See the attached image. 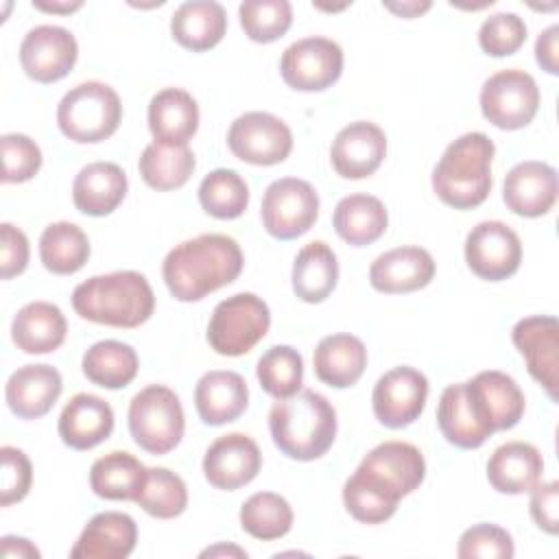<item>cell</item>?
I'll return each mask as SVG.
<instances>
[{
    "mask_svg": "<svg viewBox=\"0 0 559 559\" xmlns=\"http://www.w3.org/2000/svg\"><path fill=\"white\" fill-rule=\"evenodd\" d=\"M240 245L225 234H201L168 251L162 277L179 301H199L231 284L242 271Z\"/></svg>",
    "mask_w": 559,
    "mask_h": 559,
    "instance_id": "obj_1",
    "label": "cell"
},
{
    "mask_svg": "<svg viewBox=\"0 0 559 559\" xmlns=\"http://www.w3.org/2000/svg\"><path fill=\"white\" fill-rule=\"evenodd\" d=\"M269 430L284 456L314 461L334 443L336 411L321 393L306 389L271 406Z\"/></svg>",
    "mask_w": 559,
    "mask_h": 559,
    "instance_id": "obj_2",
    "label": "cell"
},
{
    "mask_svg": "<svg viewBox=\"0 0 559 559\" xmlns=\"http://www.w3.org/2000/svg\"><path fill=\"white\" fill-rule=\"evenodd\" d=\"M74 312L92 323L138 328L151 319L155 295L138 271H114L81 282L72 293Z\"/></svg>",
    "mask_w": 559,
    "mask_h": 559,
    "instance_id": "obj_3",
    "label": "cell"
},
{
    "mask_svg": "<svg viewBox=\"0 0 559 559\" xmlns=\"http://www.w3.org/2000/svg\"><path fill=\"white\" fill-rule=\"evenodd\" d=\"M496 146L480 133H463L448 144L432 170V190L454 210L478 207L491 190V159Z\"/></svg>",
    "mask_w": 559,
    "mask_h": 559,
    "instance_id": "obj_4",
    "label": "cell"
},
{
    "mask_svg": "<svg viewBox=\"0 0 559 559\" xmlns=\"http://www.w3.org/2000/svg\"><path fill=\"white\" fill-rule=\"evenodd\" d=\"M122 120V103L114 87L85 81L63 94L57 107L61 133L79 144H96L111 138Z\"/></svg>",
    "mask_w": 559,
    "mask_h": 559,
    "instance_id": "obj_5",
    "label": "cell"
},
{
    "mask_svg": "<svg viewBox=\"0 0 559 559\" xmlns=\"http://www.w3.org/2000/svg\"><path fill=\"white\" fill-rule=\"evenodd\" d=\"M129 432L148 454H168L186 430V417L177 393L164 384H148L129 402Z\"/></svg>",
    "mask_w": 559,
    "mask_h": 559,
    "instance_id": "obj_6",
    "label": "cell"
},
{
    "mask_svg": "<svg viewBox=\"0 0 559 559\" xmlns=\"http://www.w3.org/2000/svg\"><path fill=\"white\" fill-rule=\"evenodd\" d=\"M271 310L253 293H236L216 304L207 323V343L221 356L251 352L269 332Z\"/></svg>",
    "mask_w": 559,
    "mask_h": 559,
    "instance_id": "obj_7",
    "label": "cell"
},
{
    "mask_svg": "<svg viewBox=\"0 0 559 559\" xmlns=\"http://www.w3.org/2000/svg\"><path fill=\"white\" fill-rule=\"evenodd\" d=\"M539 107L535 79L518 68L491 74L480 87V111L498 129L515 131L526 127Z\"/></svg>",
    "mask_w": 559,
    "mask_h": 559,
    "instance_id": "obj_8",
    "label": "cell"
},
{
    "mask_svg": "<svg viewBox=\"0 0 559 559\" xmlns=\"http://www.w3.org/2000/svg\"><path fill=\"white\" fill-rule=\"evenodd\" d=\"M262 225L277 240L304 236L319 216L317 190L297 177H284L269 183L262 197Z\"/></svg>",
    "mask_w": 559,
    "mask_h": 559,
    "instance_id": "obj_9",
    "label": "cell"
},
{
    "mask_svg": "<svg viewBox=\"0 0 559 559\" xmlns=\"http://www.w3.org/2000/svg\"><path fill=\"white\" fill-rule=\"evenodd\" d=\"M341 46L319 35L293 41L280 59V74L284 83L299 92H323L341 79Z\"/></svg>",
    "mask_w": 559,
    "mask_h": 559,
    "instance_id": "obj_10",
    "label": "cell"
},
{
    "mask_svg": "<svg viewBox=\"0 0 559 559\" xmlns=\"http://www.w3.org/2000/svg\"><path fill=\"white\" fill-rule=\"evenodd\" d=\"M227 146L234 157L253 166H273L293 151V133L284 120L269 111H247L227 131Z\"/></svg>",
    "mask_w": 559,
    "mask_h": 559,
    "instance_id": "obj_11",
    "label": "cell"
},
{
    "mask_svg": "<svg viewBox=\"0 0 559 559\" xmlns=\"http://www.w3.org/2000/svg\"><path fill=\"white\" fill-rule=\"evenodd\" d=\"M465 262L480 280H507L522 262L520 236L502 221H483L465 238Z\"/></svg>",
    "mask_w": 559,
    "mask_h": 559,
    "instance_id": "obj_12",
    "label": "cell"
},
{
    "mask_svg": "<svg viewBox=\"0 0 559 559\" xmlns=\"http://www.w3.org/2000/svg\"><path fill=\"white\" fill-rule=\"evenodd\" d=\"M428 380L415 367H393L378 378L371 395L373 415L386 428H406L424 411Z\"/></svg>",
    "mask_w": 559,
    "mask_h": 559,
    "instance_id": "obj_13",
    "label": "cell"
},
{
    "mask_svg": "<svg viewBox=\"0 0 559 559\" xmlns=\"http://www.w3.org/2000/svg\"><path fill=\"white\" fill-rule=\"evenodd\" d=\"M79 57L74 35L55 24L31 28L20 44V63L28 79L37 83H55L70 74Z\"/></svg>",
    "mask_w": 559,
    "mask_h": 559,
    "instance_id": "obj_14",
    "label": "cell"
},
{
    "mask_svg": "<svg viewBox=\"0 0 559 559\" xmlns=\"http://www.w3.org/2000/svg\"><path fill=\"white\" fill-rule=\"evenodd\" d=\"M511 341L526 360L528 373L557 402L559 386V323L555 317L535 314L520 319L511 330Z\"/></svg>",
    "mask_w": 559,
    "mask_h": 559,
    "instance_id": "obj_15",
    "label": "cell"
},
{
    "mask_svg": "<svg viewBox=\"0 0 559 559\" xmlns=\"http://www.w3.org/2000/svg\"><path fill=\"white\" fill-rule=\"evenodd\" d=\"M463 384L474 413L485 426H489L493 432L518 426L524 415L526 400L511 376L487 369Z\"/></svg>",
    "mask_w": 559,
    "mask_h": 559,
    "instance_id": "obj_16",
    "label": "cell"
},
{
    "mask_svg": "<svg viewBox=\"0 0 559 559\" xmlns=\"http://www.w3.org/2000/svg\"><path fill=\"white\" fill-rule=\"evenodd\" d=\"M262 467L258 443L245 432L218 437L203 456L205 480L223 491H236L249 485Z\"/></svg>",
    "mask_w": 559,
    "mask_h": 559,
    "instance_id": "obj_17",
    "label": "cell"
},
{
    "mask_svg": "<svg viewBox=\"0 0 559 559\" xmlns=\"http://www.w3.org/2000/svg\"><path fill=\"white\" fill-rule=\"evenodd\" d=\"M386 155L384 131L367 120L343 127L332 140L330 162L343 179H365L373 175Z\"/></svg>",
    "mask_w": 559,
    "mask_h": 559,
    "instance_id": "obj_18",
    "label": "cell"
},
{
    "mask_svg": "<svg viewBox=\"0 0 559 559\" xmlns=\"http://www.w3.org/2000/svg\"><path fill=\"white\" fill-rule=\"evenodd\" d=\"M502 199L507 207L526 218L544 216L557 201V170L546 162H520L502 183Z\"/></svg>",
    "mask_w": 559,
    "mask_h": 559,
    "instance_id": "obj_19",
    "label": "cell"
},
{
    "mask_svg": "<svg viewBox=\"0 0 559 559\" xmlns=\"http://www.w3.org/2000/svg\"><path fill=\"white\" fill-rule=\"evenodd\" d=\"M435 277V260L421 247H397L380 253L369 266V282L378 293L400 295L428 286Z\"/></svg>",
    "mask_w": 559,
    "mask_h": 559,
    "instance_id": "obj_20",
    "label": "cell"
},
{
    "mask_svg": "<svg viewBox=\"0 0 559 559\" xmlns=\"http://www.w3.org/2000/svg\"><path fill=\"white\" fill-rule=\"evenodd\" d=\"M61 391V373L55 367L24 365L9 376L4 397L15 417L39 419L55 406Z\"/></svg>",
    "mask_w": 559,
    "mask_h": 559,
    "instance_id": "obj_21",
    "label": "cell"
},
{
    "mask_svg": "<svg viewBox=\"0 0 559 559\" xmlns=\"http://www.w3.org/2000/svg\"><path fill=\"white\" fill-rule=\"evenodd\" d=\"M138 542V524L120 511L96 513L70 550L72 559H124Z\"/></svg>",
    "mask_w": 559,
    "mask_h": 559,
    "instance_id": "obj_22",
    "label": "cell"
},
{
    "mask_svg": "<svg viewBox=\"0 0 559 559\" xmlns=\"http://www.w3.org/2000/svg\"><path fill=\"white\" fill-rule=\"evenodd\" d=\"M61 441L72 450H92L114 430L109 402L92 393H76L63 406L57 424Z\"/></svg>",
    "mask_w": 559,
    "mask_h": 559,
    "instance_id": "obj_23",
    "label": "cell"
},
{
    "mask_svg": "<svg viewBox=\"0 0 559 559\" xmlns=\"http://www.w3.org/2000/svg\"><path fill=\"white\" fill-rule=\"evenodd\" d=\"M249 404V389L240 373L214 369L199 378L194 406L203 424L223 426L236 421Z\"/></svg>",
    "mask_w": 559,
    "mask_h": 559,
    "instance_id": "obj_24",
    "label": "cell"
},
{
    "mask_svg": "<svg viewBox=\"0 0 559 559\" xmlns=\"http://www.w3.org/2000/svg\"><path fill=\"white\" fill-rule=\"evenodd\" d=\"M127 188V175L118 164L92 162L74 177L72 201L85 216H107L122 203Z\"/></svg>",
    "mask_w": 559,
    "mask_h": 559,
    "instance_id": "obj_25",
    "label": "cell"
},
{
    "mask_svg": "<svg viewBox=\"0 0 559 559\" xmlns=\"http://www.w3.org/2000/svg\"><path fill=\"white\" fill-rule=\"evenodd\" d=\"M358 467L380 478L402 498L415 491L426 476L424 454L406 441H384L376 445Z\"/></svg>",
    "mask_w": 559,
    "mask_h": 559,
    "instance_id": "obj_26",
    "label": "cell"
},
{
    "mask_svg": "<svg viewBox=\"0 0 559 559\" xmlns=\"http://www.w3.org/2000/svg\"><path fill=\"white\" fill-rule=\"evenodd\" d=\"M148 129L155 142L188 146L199 129V105L179 87L159 90L148 103Z\"/></svg>",
    "mask_w": 559,
    "mask_h": 559,
    "instance_id": "obj_27",
    "label": "cell"
},
{
    "mask_svg": "<svg viewBox=\"0 0 559 559\" xmlns=\"http://www.w3.org/2000/svg\"><path fill=\"white\" fill-rule=\"evenodd\" d=\"M544 459L539 450L524 441H509L493 450L487 461L489 485L509 496L528 493L542 478Z\"/></svg>",
    "mask_w": 559,
    "mask_h": 559,
    "instance_id": "obj_28",
    "label": "cell"
},
{
    "mask_svg": "<svg viewBox=\"0 0 559 559\" xmlns=\"http://www.w3.org/2000/svg\"><path fill=\"white\" fill-rule=\"evenodd\" d=\"M68 323L59 306L31 301L17 310L11 323V338L24 354H50L66 341Z\"/></svg>",
    "mask_w": 559,
    "mask_h": 559,
    "instance_id": "obj_29",
    "label": "cell"
},
{
    "mask_svg": "<svg viewBox=\"0 0 559 559\" xmlns=\"http://www.w3.org/2000/svg\"><path fill=\"white\" fill-rule=\"evenodd\" d=\"M225 31L227 13L214 0H188L170 17L173 39L192 52L214 48L225 37Z\"/></svg>",
    "mask_w": 559,
    "mask_h": 559,
    "instance_id": "obj_30",
    "label": "cell"
},
{
    "mask_svg": "<svg viewBox=\"0 0 559 559\" xmlns=\"http://www.w3.org/2000/svg\"><path fill=\"white\" fill-rule=\"evenodd\" d=\"M317 378L334 389L356 384L367 367V347L354 334L323 336L312 356Z\"/></svg>",
    "mask_w": 559,
    "mask_h": 559,
    "instance_id": "obj_31",
    "label": "cell"
},
{
    "mask_svg": "<svg viewBox=\"0 0 559 559\" xmlns=\"http://www.w3.org/2000/svg\"><path fill=\"white\" fill-rule=\"evenodd\" d=\"M437 426L445 441L461 450L480 448L493 435V430L474 413L463 382L443 389L437 406Z\"/></svg>",
    "mask_w": 559,
    "mask_h": 559,
    "instance_id": "obj_32",
    "label": "cell"
},
{
    "mask_svg": "<svg viewBox=\"0 0 559 559\" xmlns=\"http://www.w3.org/2000/svg\"><path fill=\"white\" fill-rule=\"evenodd\" d=\"M293 290L306 304H321L338 282L336 253L323 240L308 242L293 262Z\"/></svg>",
    "mask_w": 559,
    "mask_h": 559,
    "instance_id": "obj_33",
    "label": "cell"
},
{
    "mask_svg": "<svg viewBox=\"0 0 559 559\" xmlns=\"http://www.w3.org/2000/svg\"><path fill=\"white\" fill-rule=\"evenodd\" d=\"M332 223L336 234L345 242L354 247H365L376 242L386 231L389 214L378 197L358 192L336 203Z\"/></svg>",
    "mask_w": 559,
    "mask_h": 559,
    "instance_id": "obj_34",
    "label": "cell"
},
{
    "mask_svg": "<svg viewBox=\"0 0 559 559\" xmlns=\"http://www.w3.org/2000/svg\"><path fill=\"white\" fill-rule=\"evenodd\" d=\"M148 467L129 452L114 450L96 459L90 467V487L105 500H135L144 487Z\"/></svg>",
    "mask_w": 559,
    "mask_h": 559,
    "instance_id": "obj_35",
    "label": "cell"
},
{
    "mask_svg": "<svg viewBox=\"0 0 559 559\" xmlns=\"http://www.w3.org/2000/svg\"><path fill=\"white\" fill-rule=\"evenodd\" d=\"M400 500V493L360 467H356L343 485V504L349 515L362 524L386 522L395 513Z\"/></svg>",
    "mask_w": 559,
    "mask_h": 559,
    "instance_id": "obj_36",
    "label": "cell"
},
{
    "mask_svg": "<svg viewBox=\"0 0 559 559\" xmlns=\"http://www.w3.org/2000/svg\"><path fill=\"white\" fill-rule=\"evenodd\" d=\"M138 354L122 341H98L83 354L85 378L103 389H124L138 376Z\"/></svg>",
    "mask_w": 559,
    "mask_h": 559,
    "instance_id": "obj_37",
    "label": "cell"
},
{
    "mask_svg": "<svg viewBox=\"0 0 559 559\" xmlns=\"http://www.w3.org/2000/svg\"><path fill=\"white\" fill-rule=\"evenodd\" d=\"M39 258L50 273L72 275L85 266L90 258V240L74 223H50L39 238Z\"/></svg>",
    "mask_w": 559,
    "mask_h": 559,
    "instance_id": "obj_38",
    "label": "cell"
},
{
    "mask_svg": "<svg viewBox=\"0 0 559 559\" xmlns=\"http://www.w3.org/2000/svg\"><path fill=\"white\" fill-rule=\"evenodd\" d=\"M194 153L188 146H170L151 142L138 162L140 175L153 190L166 192L181 188L194 173Z\"/></svg>",
    "mask_w": 559,
    "mask_h": 559,
    "instance_id": "obj_39",
    "label": "cell"
},
{
    "mask_svg": "<svg viewBox=\"0 0 559 559\" xmlns=\"http://www.w3.org/2000/svg\"><path fill=\"white\" fill-rule=\"evenodd\" d=\"M240 526L255 539H280L293 526V509L280 493L258 491L242 502Z\"/></svg>",
    "mask_w": 559,
    "mask_h": 559,
    "instance_id": "obj_40",
    "label": "cell"
},
{
    "mask_svg": "<svg viewBox=\"0 0 559 559\" xmlns=\"http://www.w3.org/2000/svg\"><path fill=\"white\" fill-rule=\"evenodd\" d=\"M199 203L214 218H238L249 205V186L236 170L216 168L203 177Z\"/></svg>",
    "mask_w": 559,
    "mask_h": 559,
    "instance_id": "obj_41",
    "label": "cell"
},
{
    "mask_svg": "<svg viewBox=\"0 0 559 559\" xmlns=\"http://www.w3.org/2000/svg\"><path fill=\"white\" fill-rule=\"evenodd\" d=\"M255 376L269 395L275 400H286L301 391L304 358L290 345H273L260 356Z\"/></svg>",
    "mask_w": 559,
    "mask_h": 559,
    "instance_id": "obj_42",
    "label": "cell"
},
{
    "mask_svg": "<svg viewBox=\"0 0 559 559\" xmlns=\"http://www.w3.org/2000/svg\"><path fill=\"white\" fill-rule=\"evenodd\" d=\"M148 515L159 520L177 518L188 507V487L181 476L166 467H148L144 487L133 500Z\"/></svg>",
    "mask_w": 559,
    "mask_h": 559,
    "instance_id": "obj_43",
    "label": "cell"
},
{
    "mask_svg": "<svg viewBox=\"0 0 559 559\" xmlns=\"http://www.w3.org/2000/svg\"><path fill=\"white\" fill-rule=\"evenodd\" d=\"M238 15L245 35L258 44L280 39L293 24V7L288 0H245L238 7Z\"/></svg>",
    "mask_w": 559,
    "mask_h": 559,
    "instance_id": "obj_44",
    "label": "cell"
},
{
    "mask_svg": "<svg viewBox=\"0 0 559 559\" xmlns=\"http://www.w3.org/2000/svg\"><path fill=\"white\" fill-rule=\"evenodd\" d=\"M526 41V24L518 13H493L478 31L480 48L491 57L518 52Z\"/></svg>",
    "mask_w": 559,
    "mask_h": 559,
    "instance_id": "obj_45",
    "label": "cell"
},
{
    "mask_svg": "<svg viewBox=\"0 0 559 559\" xmlns=\"http://www.w3.org/2000/svg\"><path fill=\"white\" fill-rule=\"evenodd\" d=\"M2 146V181L22 183L37 175L41 168V151L24 133H4L0 138Z\"/></svg>",
    "mask_w": 559,
    "mask_h": 559,
    "instance_id": "obj_46",
    "label": "cell"
},
{
    "mask_svg": "<svg viewBox=\"0 0 559 559\" xmlns=\"http://www.w3.org/2000/svg\"><path fill=\"white\" fill-rule=\"evenodd\" d=\"M513 537L498 524H476L463 531L456 555L461 559H511Z\"/></svg>",
    "mask_w": 559,
    "mask_h": 559,
    "instance_id": "obj_47",
    "label": "cell"
},
{
    "mask_svg": "<svg viewBox=\"0 0 559 559\" xmlns=\"http://www.w3.org/2000/svg\"><path fill=\"white\" fill-rule=\"evenodd\" d=\"M0 456H2L0 507H11L13 502H20L26 498L33 483V465L28 456L13 445H2Z\"/></svg>",
    "mask_w": 559,
    "mask_h": 559,
    "instance_id": "obj_48",
    "label": "cell"
},
{
    "mask_svg": "<svg viewBox=\"0 0 559 559\" xmlns=\"http://www.w3.org/2000/svg\"><path fill=\"white\" fill-rule=\"evenodd\" d=\"M0 275L2 280H11L20 273H24L31 255L28 238L22 229H17L11 223L0 225Z\"/></svg>",
    "mask_w": 559,
    "mask_h": 559,
    "instance_id": "obj_49",
    "label": "cell"
},
{
    "mask_svg": "<svg viewBox=\"0 0 559 559\" xmlns=\"http://www.w3.org/2000/svg\"><path fill=\"white\" fill-rule=\"evenodd\" d=\"M528 511L533 522L555 535L557 533V524H559V483L550 480V483H537L531 489V502H528Z\"/></svg>",
    "mask_w": 559,
    "mask_h": 559,
    "instance_id": "obj_50",
    "label": "cell"
},
{
    "mask_svg": "<svg viewBox=\"0 0 559 559\" xmlns=\"http://www.w3.org/2000/svg\"><path fill=\"white\" fill-rule=\"evenodd\" d=\"M557 39H559V26L552 24L535 41V59L542 66V70H546L548 74H557L559 72V55H557L559 46H557Z\"/></svg>",
    "mask_w": 559,
    "mask_h": 559,
    "instance_id": "obj_51",
    "label": "cell"
},
{
    "mask_svg": "<svg viewBox=\"0 0 559 559\" xmlns=\"http://www.w3.org/2000/svg\"><path fill=\"white\" fill-rule=\"evenodd\" d=\"M2 557H17V559H31V557H39V550L24 537H15V535H4L2 539Z\"/></svg>",
    "mask_w": 559,
    "mask_h": 559,
    "instance_id": "obj_52",
    "label": "cell"
},
{
    "mask_svg": "<svg viewBox=\"0 0 559 559\" xmlns=\"http://www.w3.org/2000/svg\"><path fill=\"white\" fill-rule=\"evenodd\" d=\"M384 7L389 9V11H393L395 15H400V17H406V20H411V17H417V15H421L424 11H428L430 9V2H384Z\"/></svg>",
    "mask_w": 559,
    "mask_h": 559,
    "instance_id": "obj_53",
    "label": "cell"
},
{
    "mask_svg": "<svg viewBox=\"0 0 559 559\" xmlns=\"http://www.w3.org/2000/svg\"><path fill=\"white\" fill-rule=\"evenodd\" d=\"M33 7L39 9V11H48V13H72V11L81 9L83 2L76 0V2H63L61 4V2H39V0H33Z\"/></svg>",
    "mask_w": 559,
    "mask_h": 559,
    "instance_id": "obj_54",
    "label": "cell"
},
{
    "mask_svg": "<svg viewBox=\"0 0 559 559\" xmlns=\"http://www.w3.org/2000/svg\"><path fill=\"white\" fill-rule=\"evenodd\" d=\"M216 555H234V557H247L245 550H240L238 546H225V544H218V546H212L207 550L201 552V557H216Z\"/></svg>",
    "mask_w": 559,
    "mask_h": 559,
    "instance_id": "obj_55",
    "label": "cell"
}]
</instances>
